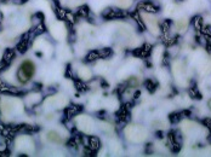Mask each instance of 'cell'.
I'll use <instances>...</instances> for the list:
<instances>
[{
  "label": "cell",
  "instance_id": "cell-1",
  "mask_svg": "<svg viewBox=\"0 0 211 157\" xmlns=\"http://www.w3.org/2000/svg\"><path fill=\"white\" fill-rule=\"evenodd\" d=\"M35 74V64L31 59H26L21 63L17 70V80L21 83H27Z\"/></svg>",
  "mask_w": 211,
  "mask_h": 157
},
{
  "label": "cell",
  "instance_id": "cell-2",
  "mask_svg": "<svg viewBox=\"0 0 211 157\" xmlns=\"http://www.w3.org/2000/svg\"><path fill=\"white\" fill-rule=\"evenodd\" d=\"M15 58V52L14 50H11V48H9V50L5 51L4 56H3V64L5 65H9L10 63H11V61Z\"/></svg>",
  "mask_w": 211,
  "mask_h": 157
},
{
  "label": "cell",
  "instance_id": "cell-3",
  "mask_svg": "<svg viewBox=\"0 0 211 157\" xmlns=\"http://www.w3.org/2000/svg\"><path fill=\"white\" fill-rule=\"evenodd\" d=\"M47 138H49V140H51L54 143H62V140H63L61 138V135H59L58 133H56V132H50L47 134Z\"/></svg>",
  "mask_w": 211,
  "mask_h": 157
},
{
  "label": "cell",
  "instance_id": "cell-4",
  "mask_svg": "<svg viewBox=\"0 0 211 157\" xmlns=\"http://www.w3.org/2000/svg\"><path fill=\"white\" fill-rule=\"evenodd\" d=\"M143 7H144L146 11H149V12H155V11H157V8H155L154 6L148 5V4H144V5H143Z\"/></svg>",
  "mask_w": 211,
  "mask_h": 157
},
{
  "label": "cell",
  "instance_id": "cell-5",
  "mask_svg": "<svg viewBox=\"0 0 211 157\" xmlns=\"http://www.w3.org/2000/svg\"><path fill=\"white\" fill-rule=\"evenodd\" d=\"M209 107H210V109H211V99L209 100Z\"/></svg>",
  "mask_w": 211,
  "mask_h": 157
}]
</instances>
